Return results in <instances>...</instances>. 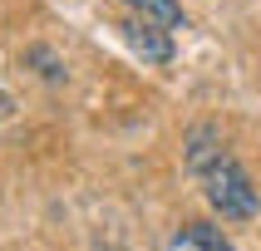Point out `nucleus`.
<instances>
[{
  "mask_svg": "<svg viewBox=\"0 0 261 251\" xmlns=\"http://www.w3.org/2000/svg\"><path fill=\"white\" fill-rule=\"evenodd\" d=\"M188 168L197 173L207 202L217 207L227 221H251V217H256V187H251V177L242 173V162H237L207 128L192 133V143H188Z\"/></svg>",
  "mask_w": 261,
  "mask_h": 251,
  "instance_id": "obj_1",
  "label": "nucleus"
},
{
  "mask_svg": "<svg viewBox=\"0 0 261 251\" xmlns=\"http://www.w3.org/2000/svg\"><path fill=\"white\" fill-rule=\"evenodd\" d=\"M168 251H237V246L212 221H182V227L168 236Z\"/></svg>",
  "mask_w": 261,
  "mask_h": 251,
  "instance_id": "obj_2",
  "label": "nucleus"
},
{
  "mask_svg": "<svg viewBox=\"0 0 261 251\" xmlns=\"http://www.w3.org/2000/svg\"><path fill=\"white\" fill-rule=\"evenodd\" d=\"M123 30H128V40H133V49L148 59V64H168L173 59V40H168V30H158V25H143V20H123Z\"/></svg>",
  "mask_w": 261,
  "mask_h": 251,
  "instance_id": "obj_3",
  "label": "nucleus"
},
{
  "mask_svg": "<svg viewBox=\"0 0 261 251\" xmlns=\"http://www.w3.org/2000/svg\"><path fill=\"white\" fill-rule=\"evenodd\" d=\"M133 20H143V25H158V30H182V5L177 0H118Z\"/></svg>",
  "mask_w": 261,
  "mask_h": 251,
  "instance_id": "obj_4",
  "label": "nucleus"
}]
</instances>
